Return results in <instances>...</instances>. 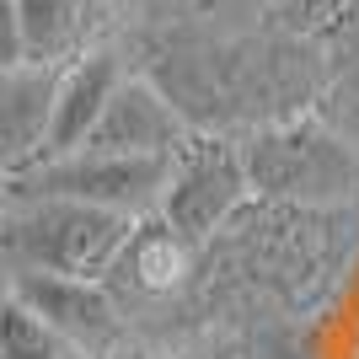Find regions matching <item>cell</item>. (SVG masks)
Instances as JSON below:
<instances>
[{"label": "cell", "instance_id": "2", "mask_svg": "<svg viewBox=\"0 0 359 359\" xmlns=\"http://www.w3.org/2000/svg\"><path fill=\"white\" fill-rule=\"evenodd\" d=\"M252 198L290 210H344L359 198V150L322 113L263 123L241 140Z\"/></svg>", "mask_w": 359, "mask_h": 359}, {"label": "cell", "instance_id": "5", "mask_svg": "<svg viewBox=\"0 0 359 359\" xmlns=\"http://www.w3.org/2000/svg\"><path fill=\"white\" fill-rule=\"evenodd\" d=\"M252 198V177L241 161V145L220 135H194L172 156V182L161 198V220L177 225L182 236L210 241L215 231L236 220Z\"/></svg>", "mask_w": 359, "mask_h": 359}, {"label": "cell", "instance_id": "10", "mask_svg": "<svg viewBox=\"0 0 359 359\" xmlns=\"http://www.w3.org/2000/svg\"><path fill=\"white\" fill-rule=\"evenodd\" d=\"M194 252H198L194 236H182L177 225H166L161 215H150V220L135 225V236H129L123 257L113 263V273H118L135 295H172V290L194 273Z\"/></svg>", "mask_w": 359, "mask_h": 359}, {"label": "cell", "instance_id": "12", "mask_svg": "<svg viewBox=\"0 0 359 359\" xmlns=\"http://www.w3.org/2000/svg\"><path fill=\"white\" fill-rule=\"evenodd\" d=\"M6 359H91V354L60 338L54 327H43L22 300H11L6 306Z\"/></svg>", "mask_w": 359, "mask_h": 359}, {"label": "cell", "instance_id": "11", "mask_svg": "<svg viewBox=\"0 0 359 359\" xmlns=\"http://www.w3.org/2000/svg\"><path fill=\"white\" fill-rule=\"evenodd\" d=\"M86 38L81 0H11V60L6 65H75Z\"/></svg>", "mask_w": 359, "mask_h": 359}, {"label": "cell", "instance_id": "8", "mask_svg": "<svg viewBox=\"0 0 359 359\" xmlns=\"http://www.w3.org/2000/svg\"><path fill=\"white\" fill-rule=\"evenodd\" d=\"M129 81L123 65L107 54V48H91L81 54L75 65H65L60 75V102H54V129H48V145H43V161H60V156H75L86 150V140L97 135L107 102L118 97V86ZM38 161V166H43Z\"/></svg>", "mask_w": 359, "mask_h": 359}, {"label": "cell", "instance_id": "13", "mask_svg": "<svg viewBox=\"0 0 359 359\" xmlns=\"http://www.w3.org/2000/svg\"><path fill=\"white\" fill-rule=\"evenodd\" d=\"M316 113H322V118H327L332 129H338V135L359 150V60H348L344 70L327 81V91H322Z\"/></svg>", "mask_w": 359, "mask_h": 359}, {"label": "cell", "instance_id": "9", "mask_svg": "<svg viewBox=\"0 0 359 359\" xmlns=\"http://www.w3.org/2000/svg\"><path fill=\"white\" fill-rule=\"evenodd\" d=\"M60 65H6L0 86V129H6V172L22 177L43 161L54 102H60Z\"/></svg>", "mask_w": 359, "mask_h": 359}, {"label": "cell", "instance_id": "3", "mask_svg": "<svg viewBox=\"0 0 359 359\" xmlns=\"http://www.w3.org/2000/svg\"><path fill=\"white\" fill-rule=\"evenodd\" d=\"M129 215L97 210L81 198H11L6 210V257L16 273L60 279H107L135 236Z\"/></svg>", "mask_w": 359, "mask_h": 359}, {"label": "cell", "instance_id": "4", "mask_svg": "<svg viewBox=\"0 0 359 359\" xmlns=\"http://www.w3.org/2000/svg\"><path fill=\"white\" fill-rule=\"evenodd\" d=\"M172 156H102V150H75L60 161H43L11 177V198H81L97 210L150 220L161 215Z\"/></svg>", "mask_w": 359, "mask_h": 359}, {"label": "cell", "instance_id": "7", "mask_svg": "<svg viewBox=\"0 0 359 359\" xmlns=\"http://www.w3.org/2000/svg\"><path fill=\"white\" fill-rule=\"evenodd\" d=\"M198 129L182 118V107L166 97L156 81L145 75H129L118 86V97L107 102L97 135L86 140V150H102V156H177Z\"/></svg>", "mask_w": 359, "mask_h": 359}, {"label": "cell", "instance_id": "6", "mask_svg": "<svg viewBox=\"0 0 359 359\" xmlns=\"http://www.w3.org/2000/svg\"><path fill=\"white\" fill-rule=\"evenodd\" d=\"M11 300H22L43 327L86 348L91 359H107V348L123 344V322L102 279H60V273H16L11 269Z\"/></svg>", "mask_w": 359, "mask_h": 359}, {"label": "cell", "instance_id": "1", "mask_svg": "<svg viewBox=\"0 0 359 359\" xmlns=\"http://www.w3.org/2000/svg\"><path fill=\"white\" fill-rule=\"evenodd\" d=\"M332 75H322L316 65V48L306 43H279V38H263V43H225L210 48L204 60H177V81H166V97L182 107V118L198 129L204 123H285L300 118L306 102H322Z\"/></svg>", "mask_w": 359, "mask_h": 359}]
</instances>
